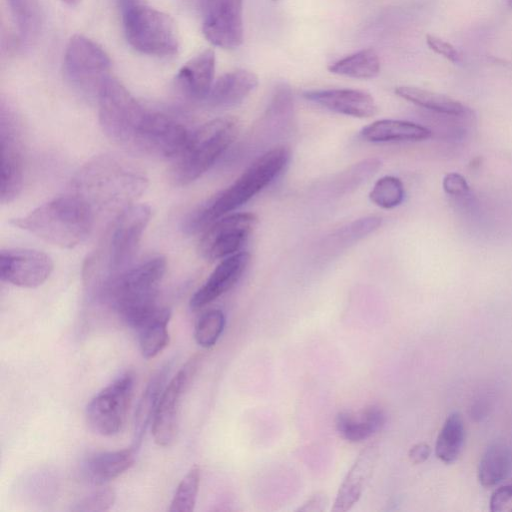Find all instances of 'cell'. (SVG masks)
I'll list each match as a JSON object with an SVG mask.
<instances>
[{"instance_id":"6da1fadb","label":"cell","mask_w":512,"mask_h":512,"mask_svg":"<svg viewBox=\"0 0 512 512\" xmlns=\"http://www.w3.org/2000/svg\"><path fill=\"white\" fill-rule=\"evenodd\" d=\"M73 194L95 213L118 212L135 203L148 186L144 172L113 155H99L75 174Z\"/></svg>"},{"instance_id":"7a4b0ae2","label":"cell","mask_w":512,"mask_h":512,"mask_svg":"<svg viewBox=\"0 0 512 512\" xmlns=\"http://www.w3.org/2000/svg\"><path fill=\"white\" fill-rule=\"evenodd\" d=\"M290 160L283 146L258 157L231 185L195 209L184 223L188 233L204 231L217 219L241 207L277 178Z\"/></svg>"},{"instance_id":"3957f363","label":"cell","mask_w":512,"mask_h":512,"mask_svg":"<svg viewBox=\"0 0 512 512\" xmlns=\"http://www.w3.org/2000/svg\"><path fill=\"white\" fill-rule=\"evenodd\" d=\"M166 265L163 256L151 257L109 279L99 293L127 325L137 329L160 308L157 298Z\"/></svg>"},{"instance_id":"277c9868","label":"cell","mask_w":512,"mask_h":512,"mask_svg":"<svg viewBox=\"0 0 512 512\" xmlns=\"http://www.w3.org/2000/svg\"><path fill=\"white\" fill-rule=\"evenodd\" d=\"M94 213L75 194L54 198L11 224L61 248H73L90 234Z\"/></svg>"},{"instance_id":"5b68a950","label":"cell","mask_w":512,"mask_h":512,"mask_svg":"<svg viewBox=\"0 0 512 512\" xmlns=\"http://www.w3.org/2000/svg\"><path fill=\"white\" fill-rule=\"evenodd\" d=\"M238 134V122L232 117L213 119L190 133L174 158L171 175L178 185H187L207 172L230 147Z\"/></svg>"},{"instance_id":"8992f818","label":"cell","mask_w":512,"mask_h":512,"mask_svg":"<svg viewBox=\"0 0 512 512\" xmlns=\"http://www.w3.org/2000/svg\"><path fill=\"white\" fill-rule=\"evenodd\" d=\"M100 126L113 142L133 149L147 109L116 78L109 76L97 96Z\"/></svg>"},{"instance_id":"52a82bcc","label":"cell","mask_w":512,"mask_h":512,"mask_svg":"<svg viewBox=\"0 0 512 512\" xmlns=\"http://www.w3.org/2000/svg\"><path fill=\"white\" fill-rule=\"evenodd\" d=\"M128 44L136 51L154 57L178 53L179 36L174 20L145 3L121 14Z\"/></svg>"},{"instance_id":"ba28073f","label":"cell","mask_w":512,"mask_h":512,"mask_svg":"<svg viewBox=\"0 0 512 512\" xmlns=\"http://www.w3.org/2000/svg\"><path fill=\"white\" fill-rule=\"evenodd\" d=\"M110 68V57L97 42L81 34L70 38L64 51L63 73L76 91L97 98L101 86L111 76Z\"/></svg>"},{"instance_id":"9c48e42d","label":"cell","mask_w":512,"mask_h":512,"mask_svg":"<svg viewBox=\"0 0 512 512\" xmlns=\"http://www.w3.org/2000/svg\"><path fill=\"white\" fill-rule=\"evenodd\" d=\"M151 214L148 205L134 203L117 215L108 241L107 274L99 290L109 279L132 266Z\"/></svg>"},{"instance_id":"30bf717a","label":"cell","mask_w":512,"mask_h":512,"mask_svg":"<svg viewBox=\"0 0 512 512\" xmlns=\"http://www.w3.org/2000/svg\"><path fill=\"white\" fill-rule=\"evenodd\" d=\"M134 390V374L125 372L98 392L86 407L89 426L98 434L113 436L126 421Z\"/></svg>"},{"instance_id":"8fae6325","label":"cell","mask_w":512,"mask_h":512,"mask_svg":"<svg viewBox=\"0 0 512 512\" xmlns=\"http://www.w3.org/2000/svg\"><path fill=\"white\" fill-rule=\"evenodd\" d=\"M199 357L193 356L164 388L152 420V435L157 445L171 446L178 434L179 414L184 394L197 371Z\"/></svg>"},{"instance_id":"7c38bea8","label":"cell","mask_w":512,"mask_h":512,"mask_svg":"<svg viewBox=\"0 0 512 512\" xmlns=\"http://www.w3.org/2000/svg\"><path fill=\"white\" fill-rule=\"evenodd\" d=\"M190 133L178 119L148 110L134 142L133 150L162 157L176 158L185 147Z\"/></svg>"},{"instance_id":"4fadbf2b","label":"cell","mask_w":512,"mask_h":512,"mask_svg":"<svg viewBox=\"0 0 512 512\" xmlns=\"http://www.w3.org/2000/svg\"><path fill=\"white\" fill-rule=\"evenodd\" d=\"M257 224V216L250 212L227 214L217 219L203 232L200 254L206 260L215 261L237 253Z\"/></svg>"},{"instance_id":"5bb4252c","label":"cell","mask_w":512,"mask_h":512,"mask_svg":"<svg viewBox=\"0 0 512 512\" xmlns=\"http://www.w3.org/2000/svg\"><path fill=\"white\" fill-rule=\"evenodd\" d=\"M202 31L215 46L234 49L243 41V0H200Z\"/></svg>"},{"instance_id":"9a60e30c","label":"cell","mask_w":512,"mask_h":512,"mask_svg":"<svg viewBox=\"0 0 512 512\" xmlns=\"http://www.w3.org/2000/svg\"><path fill=\"white\" fill-rule=\"evenodd\" d=\"M53 261L42 251L11 248L0 253L2 281L23 288L42 285L53 271Z\"/></svg>"},{"instance_id":"2e32d148","label":"cell","mask_w":512,"mask_h":512,"mask_svg":"<svg viewBox=\"0 0 512 512\" xmlns=\"http://www.w3.org/2000/svg\"><path fill=\"white\" fill-rule=\"evenodd\" d=\"M15 121L11 112L2 107L1 111V203L12 202L20 193L23 185V155Z\"/></svg>"},{"instance_id":"e0dca14e","label":"cell","mask_w":512,"mask_h":512,"mask_svg":"<svg viewBox=\"0 0 512 512\" xmlns=\"http://www.w3.org/2000/svg\"><path fill=\"white\" fill-rule=\"evenodd\" d=\"M248 252H237L224 258L212 271L206 282L193 294L190 308L198 310L230 290L242 277L250 263Z\"/></svg>"},{"instance_id":"ac0fdd59","label":"cell","mask_w":512,"mask_h":512,"mask_svg":"<svg viewBox=\"0 0 512 512\" xmlns=\"http://www.w3.org/2000/svg\"><path fill=\"white\" fill-rule=\"evenodd\" d=\"M379 452L378 443H372L360 452L338 490L333 511H348L358 502L374 474Z\"/></svg>"},{"instance_id":"d6986e66","label":"cell","mask_w":512,"mask_h":512,"mask_svg":"<svg viewBox=\"0 0 512 512\" xmlns=\"http://www.w3.org/2000/svg\"><path fill=\"white\" fill-rule=\"evenodd\" d=\"M303 97L330 111L356 117L369 118L378 112L374 98L367 92L355 89L309 90Z\"/></svg>"},{"instance_id":"ffe728a7","label":"cell","mask_w":512,"mask_h":512,"mask_svg":"<svg viewBox=\"0 0 512 512\" xmlns=\"http://www.w3.org/2000/svg\"><path fill=\"white\" fill-rule=\"evenodd\" d=\"M215 52L206 49L188 60L174 78L176 90L186 99L204 101L214 82Z\"/></svg>"},{"instance_id":"44dd1931","label":"cell","mask_w":512,"mask_h":512,"mask_svg":"<svg viewBox=\"0 0 512 512\" xmlns=\"http://www.w3.org/2000/svg\"><path fill=\"white\" fill-rule=\"evenodd\" d=\"M258 86V77L251 71L236 69L216 79L204 100L215 108H228L240 104Z\"/></svg>"},{"instance_id":"7402d4cb","label":"cell","mask_w":512,"mask_h":512,"mask_svg":"<svg viewBox=\"0 0 512 512\" xmlns=\"http://www.w3.org/2000/svg\"><path fill=\"white\" fill-rule=\"evenodd\" d=\"M136 451L131 446L122 450L96 453L85 461L84 477L96 485L114 480L133 466Z\"/></svg>"},{"instance_id":"603a6c76","label":"cell","mask_w":512,"mask_h":512,"mask_svg":"<svg viewBox=\"0 0 512 512\" xmlns=\"http://www.w3.org/2000/svg\"><path fill=\"white\" fill-rule=\"evenodd\" d=\"M385 422V412L378 406H370L358 412H340L335 425L343 439L358 443L378 433Z\"/></svg>"},{"instance_id":"cb8c5ba5","label":"cell","mask_w":512,"mask_h":512,"mask_svg":"<svg viewBox=\"0 0 512 512\" xmlns=\"http://www.w3.org/2000/svg\"><path fill=\"white\" fill-rule=\"evenodd\" d=\"M361 137L369 142L421 141L431 136V130L414 122L381 119L365 126Z\"/></svg>"},{"instance_id":"d4e9b609","label":"cell","mask_w":512,"mask_h":512,"mask_svg":"<svg viewBox=\"0 0 512 512\" xmlns=\"http://www.w3.org/2000/svg\"><path fill=\"white\" fill-rule=\"evenodd\" d=\"M169 366L159 369L147 383L136 406L134 417V434L132 446L138 450L148 426L152 423L154 413L165 388Z\"/></svg>"},{"instance_id":"484cf974","label":"cell","mask_w":512,"mask_h":512,"mask_svg":"<svg viewBox=\"0 0 512 512\" xmlns=\"http://www.w3.org/2000/svg\"><path fill=\"white\" fill-rule=\"evenodd\" d=\"M395 93L417 106L449 117H465L470 113L469 108L461 102L426 89L413 86H399L395 89Z\"/></svg>"},{"instance_id":"4316f807","label":"cell","mask_w":512,"mask_h":512,"mask_svg":"<svg viewBox=\"0 0 512 512\" xmlns=\"http://www.w3.org/2000/svg\"><path fill=\"white\" fill-rule=\"evenodd\" d=\"M170 317V309L160 307L136 329L139 335L140 350L145 359L156 357L169 344L168 323Z\"/></svg>"},{"instance_id":"83f0119b","label":"cell","mask_w":512,"mask_h":512,"mask_svg":"<svg viewBox=\"0 0 512 512\" xmlns=\"http://www.w3.org/2000/svg\"><path fill=\"white\" fill-rule=\"evenodd\" d=\"M7 4L21 46L31 43L38 37L43 25L40 0H7Z\"/></svg>"},{"instance_id":"f1b7e54d","label":"cell","mask_w":512,"mask_h":512,"mask_svg":"<svg viewBox=\"0 0 512 512\" xmlns=\"http://www.w3.org/2000/svg\"><path fill=\"white\" fill-rule=\"evenodd\" d=\"M512 469V450L504 443L490 445L478 466V480L483 487H494L503 481Z\"/></svg>"},{"instance_id":"f546056e","label":"cell","mask_w":512,"mask_h":512,"mask_svg":"<svg viewBox=\"0 0 512 512\" xmlns=\"http://www.w3.org/2000/svg\"><path fill=\"white\" fill-rule=\"evenodd\" d=\"M464 440V421L461 414L454 411L447 416L437 437L436 456L446 464L455 462L462 452Z\"/></svg>"},{"instance_id":"4dcf8cb0","label":"cell","mask_w":512,"mask_h":512,"mask_svg":"<svg viewBox=\"0 0 512 512\" xmlns=\"http://www.w3.org/2000/svg\"><path fill=\"white\" fill-rule=\"evenodd\" d=\"M329 71L355 79H371L380 72V59L375 50L364 49L334 62Z\"/></svg>"},{"instance_id":"1f68e13d","label":"cell","mask_w":512,"mask_h":512,"mask_svg":"<svg viewBox=\"0 0 512 512\" xmlns=\"http://www.w3.org/2000/svg\"><path fill=\"white\" fill-rule=\"evenodd\" d=\"M200 479V467L194 465L179 483L168 509L170 512H191L194 510Z\"/></svg>"},{"instance_id":"d6a6232c","label":"cell","mask_w":512,"mask_h":512,"mask_svg":"<svg viewBox=\"0 0 512 512\" xmlns=\"http://www.w3.org/2000/svg\"><path fill=\"white\" fill-rule=\"evenodd\" d=\"M404 195L402 181L398 177L386 175L375 182L369 193V199L383 209H392L403 202Z\"/></svg>"},{"instance_id":"836d02e7","label":"cell","mask_w":512,"mask_h":512,"mask_svg":"<svg viewBox=\"0 0 512 512\" xmlns=\"http://www.w3.org/2000/svg\"><path fill=\"white\" fill-rule=\"evenodd\" d=\"M225 327V315L219 309H212L198 319L195 325L194 337L197 344L210 348L216 344Z\"/></svg>"},{"instance_id":"e575fe53","label":"cell","mask_w":512,"mask_h":512,"mask_svg":"<svg viewBox=\"0 0 512 512\" xmlns=\"http://www.w3.org/2000/svg\"><path fill=\"white\" fill-rule=\"evenodd\" d=\"M115 492L110 487H104L92 492L79 500L72 511L103 512L109 510L115 502Z\"/></svg>"},{"instance_id":"d590c367","label":"cell","mask_w":512,"mask_h":512,"mask_svg":"<svg viewBox=\"0 0 512 512\" xmlns=\"http://www.w3.org/2000/svg\"><path fill=\"white\" fill-rule=\"evenodd\" d=\"M380 225L381 218L376 216L358 219L349 224L346 228L340 230L337 239L344 241V243L352 242L375 231Z\"/></svg>"},{"instance_id":"8d00e7d4","label":"cell","mask_w":512,"mask_h":512,"mask_svg":"<svg viewBox=\"0 0 512 512\" xmlns=\"http://www.w3.org/2000/svg\"><path fill=\"white\" fill-rule=\"evenodd\" d=\"M426 43L429 48L452 63L461 62V55L458 50L449 42L434 36L427 35Z\"/></svg>"},{"instance_id":"74e56055","label":"cell","mask_w":512,"mask_h":512,"mask_svg":"<svg viewBox=\"0 0 512 512\" xmlns=\"http://www.w3.org/2000/svg\"><path fill=\"white\" fill-rule=\"evenodd\" d=\"M489 504L491 512H512V484L497 488Z\"/></svg>"},{"instance_id":"f35d334b","label":"cell","mask_w":512,"mask_h":512,"mask_svg":"<svg viewBox=\"0 0 512 512\" xmlns=\"http://www.w3.org/2000/svg\"><path fill=\"white\" fill-rule=\"evenodd\" d=\"M443 189L448 195L454 197H464L470 191V187L466 179L456 172H451L445 175L443 179Z\"/></svg>"},{"instance_id":"ab89813d","label":"cell","mask_w":512,"mask_h":512,"mask_svg":"<svg viewBox=\"0 0 512 512\" xmlns=\"http://www.w3.org/2000/svg\"><path fill=\"white\" fill-rule=\"evenodd\" d=\"M328 505V497L323 492H317L303 503L297 511H324Z\"/></svg>"},{"instance_id":"60d3db41","label":"cell","mask_w":512,"mask_h":512,"mask_svg":"<svg viewBox=\"0 0 512 512\" xmlns=\"http://www.w3.org/2000/svg\"><path fill=\"white\" fill-rule=\"evenodd\" d=\"M430 447L425 443H418L411 447L408 456L411 462L414 464H420L425 462L430 455Z\"/></svg>"},{"instance_id":"b9f144b4","label":"cell","mask_w":512,"mask_h":512,"mask_svg":"<svg viewBox=\"0 0 512 512\" xmlns=\"http://www.w3.org/2000/svg\"><path fill=\"white\" fill-rule=\"evenodd\" d=\"M143 3H145L144 0H116L120 15Z\"/></svg>"},{"instance_id":"7bdbcfd3","label":"cell","mask_w":512,"mask_h":512,"mask_svg":"<svg viewBox=\"0 0 512 512\" xmlns=\"http://www.w3.org/2000/svg\"><path fill=\"white\" fill-rule=\"evenodd\" d=\"M63 2H65L66 4L68 5H75L78 3L79 0H62Z\"/></svg>"},{"instance_id":"ee69618b","label":"cell","mask_w":512,"mask_h":512,"mask_svg":"<svg viewBox=\"0 0 512 512\" xmlns=\"http://www.w3.org/2000/svg\"><path fill=\"white\" fill-rule=\"evenodd\" d=\"M508 4L512 8V0H508Z\"/></svg>"}]
</instances>
